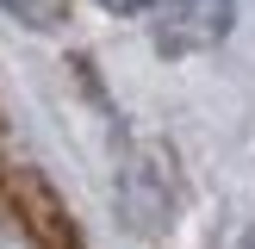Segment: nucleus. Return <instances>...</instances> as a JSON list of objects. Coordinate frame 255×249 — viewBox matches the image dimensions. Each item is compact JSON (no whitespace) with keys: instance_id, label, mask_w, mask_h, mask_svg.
I'll return each instance as SVG.
<instances>
[{"instance_id":"7ed1b4c3","label":"nucleus","mask_w":255,"mask_h":249,"mask_svg":"<svg viewBox=\"0 0 255 249\" xmlns=\"http://www.w3.org/2000/svg\"><path fill=\"white\" fill-rule=\"evenodd\" d=\"M6 193H12V206L25 212V224H31L37 249H81V237H75V224H69V212H62V199L50 193L37 174H19Z\"/></svg>"},{"instance_id":"f257e3e1","label":"nucleus","mask_w":255,"mask_h":249,"mask_svg":"<svg viewBox=\"0 0 255 249\" xmlns=\"http://www.w3.org/2000/svg\"><path fill=\"white\" fill-rule=\"evenodd\" d=\"M112 199H119V224L131 237H168L174 218H181V199H187L174 149L162 143V137H137V143H125Z\"/></svg>"},{"instance_id":"f03ea898","label":"nucleus","mask_w":255,"mask_h":249,"mask_svg":"<svg viewBox=\"0 0 255 249\" xmlns=\"http://www.w3.org/2000/svg\"><path fill=\"white\" fill-rule=\"evenodd\" d=\"M237 25V0H162L156 6V56H199L218 50Z\"/></svg>"},{"instance_id":"0eeeda50","label":"nucleus","mask_w":255,"mask_h":249,"mask_svg":"<svg viewBox=\"0 0 255 249\" xmlns=\"http://www.w3.org/2000/svg\"><path fill=\"white\" fill-rule=\"evenodd\" d=\"M237 249H255V224H249V231H243V243H237Z\"/></svg>"},{"instance_id":"39448f33","label":"nucleus","mask_w":255,"mask_h":249,"mask_svg":"<svg viewBox=\"0 0 255 249\" xmlns=\"http://www.w3.org/2000/svg\"><path fill=\"white\" fill-rule=\"evenodd\" d=\"M0 249H37L31 224H25V212L12 206V193H0Z\"/></svg>"},{"instance_id":"423d86ee","label":"nucleus","mask_w":255,"mask_h":249,"mask_svg":"<svg viewBox=\"0 0 255 249\" xmlns=\"http://www.w3.org/2000/svg\"><path fill=\"white\" fill-rule=\"evenodd\" d=\"M94 6H106V12H119V19H131V12H149L156 0H94Z\"/></svg>"},{"instance_id":"20e7f679","label":"nucleus","mask_w":255,"mask_h":249,"mask_svg":"<svg viewBox=\"0 0 255 249\" xmlns=\"http://www.w3.org/2000/svg\"><path fill=\"white\" fill-rule=\"evenodd\" d=\"M0 12L25 31H62L69 25V0H0Z\"/></svg>"}]
</instances>
